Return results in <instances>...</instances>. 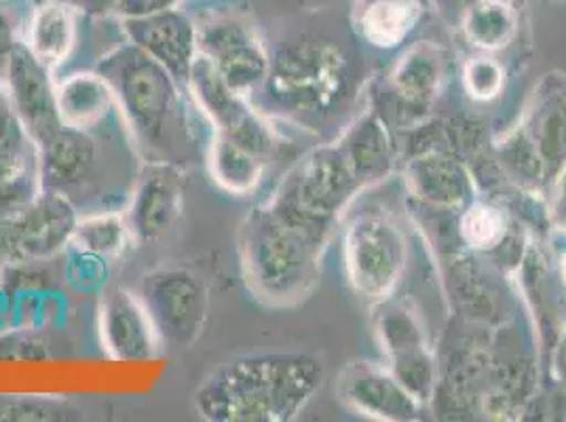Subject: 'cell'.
Returning a JSON list of instances; mask_svg holds the SVG:
<instances>
[{
	"label": "cell",
	"mask_w": 566,
	"mask_h": 422,
	"mask_svg": "<svg viewBox=\"0 0 566 422\" xmlns=\"http://www.w3.org/2000/svg\"><path fill=\"white\" fill-rule=\"evenodd\" d=\"M113 87L129 140L146 163L185 169L197 159V140L187 108L189 89L144 51L127 43L95 66Z\"/></svg>",
	"instance_id": "6da1fadb"
},
{
	"label": "cell",
	"mask_w": 566,
	"mask_h": 422,
	"mask_svg": "<svg viewBox=\"0 0 566 422\" xmlns=\"http://www.w3.org/2000/svg\"><path fill=\"white\" fill-rule=\"evenodd\" d=\"M319 382L303 355H254L218 368L195 393V410L210 422H280L298 414Z\"/></svg>",
	"instance_id": "7a4b0ae2"
},
{
	"label": "cell",
	"mask_w": 566,
	"mask_h": 422,
	"mask_svg": "<svg viewBox=\"0 0 566 422\" xmlns=\"http://www.w3.org/2000/svg\"><path fill=\"white\" fill-rule=\"evenodd\" d=\"M245 282L266 303L298 296L311 268V235L269 208L254 210L239 235Z\"/></svg>",
	"instance_id": "3957f363"
},
{
	"label": "cell",
	"mask_w": 566,
	"mask_h": 422,
	"mask_svg": "<svg viewBox=\"0 0 566 422\" xmlns=\"http://www.w3.org/2000/svg\"><path fill=\"white\" fill-rule=\"evenodd\" d=\"M142 303L164 347L189 349L208 321V287L203 279L182 266L157 268L140 282Z\"/></svg>",
	"instance_id": "277c9868"
},
{
	"label": "cell",
	"mask_w": 566,
	"mask_h": 422,
	"mask_svg": "<svg viewBox=\"0 0 566 422\" xmlns=\"http://www.w3.org/2000/svg\"><path fill=\"white\" fill-rule=\"evenodd\" d=\"M95 131L62 125L49 140L39 144L43 190L71 199L81 215L85 201L97 194L106 173V150Z\"/></svg>",
	"instance_id": "5b68a950"
},
{
	"label": "cell",
	"mask_w": 566,
	"mask_h": 422,
	"mask_svg": "<svg viewBox=\"0 0 566 422\" xmlns=\"http://www.w3.org/2000/svg\"><path fill=\"white\" fill-rule=\"evenodd\" d=\"M78 218L71 199L43 190L22 215L0 224V264L53 259L71 245Z\"/></svg>",
	"instance_id": "8992f818"
},
{
	"label": "cell",
	"mask_w": 566,
	"mask_h": 422,
	"mask_svg": "<svg viewBox=\"0 0 566 422\" xmlns=\"http://www.w3.org/2000/svg\"><path fill=\"white\" fill-rule=\"evenodd\" d=\"M185 210V180L176 165L146 163L142 167L127 208L125 222L136 245H148L166 236Z\"/></svg>",
	"instance_id": "52a82bcc"
},
{
	"label": "cell",
	"mask_w": 566,
	"mask_h": 422,
	"mask_svg": "<svg viewBox=\"0 0 566 422\" xmlns=\"http://www.w3.org/2000/svg\"><path fill=\"white\" fill-rule=\"evenodd\" d=\"M51 72L25 45L9 55L0 72L2 89L36 146L49 140L64 125L57 113L55 81Z\"/></svg>",
	"instance_id": "ba28073f"
},
{
	"label": "cell",
	"mask_w": 566,
	"mask_h": 422,
	"mask_svg": "<svg viewBox=\"0 0 566 422\" xmlns=\"http://www.w3.org/2000/svg\"><path fill=\"white\" fill-rule=\"evenodd\" d=\"M197 45L224 83L243 97L252 94L269 74V60L259 39L237 20H213L197 25Z\"/></svg>",
	"instance_id": "9c48e42d"
},
{
	"label": "cell",
	"mask_w": 566,
	"mask_h": 422,
	"mask_svg": "<svg viewBox=\"0 0 566 422\" xmlns=\"http://www.w3.org/2000/svg\"><path fill=\"white\" fill-rule=\"evenodd\" d=\"M97 331L104 351L120 363L148 361L164 349L140 294L123 287L104 294L97 313Z\"/></svg>",
	"instance_id": "30bf717a"
},
{
	"label": "cell",
	"mask_w": 566,
	"mask_h": 422,
	"mask_svg": "<svg viewBox=\"0 0 566 422\" xmlns=\"http://www.w3.org/2000/svg\"><path fill=\"white\" fill-rule=\"evenodd\" d=\"M125 32L132 45L161 64L178 83L187 87L192 64L199 55L197 24L189 15L167 9L148 18L125 20Z\"/></svg>",
	"instance_id": "8fae6325"
},
{
	"label": "cell",
	"mask_w": 566,
	"mask_h": 422,
	"mask_svg": "<svg viewBox=\"0 0 566 422\" xmlns=\"http://www.w3.org/2000/svg\"><path fill=\"white\" fill-rule=\"evenodd\" d=\"M57 113L74 129H99L117 115V97L99 72H72L55 83Z\"/></svg>",
	"instance_id": "7c38bea8"
},
{
	"label": "cell",
	"mask_w": 566,
	"mask_h": 422,
	"mask_svg": "<svg viewBox=\"0 0 566 422\" xmlns=\"http://www.w3.org/2000/svg\"><path fill=\"white\" fill-rule=\"evenodd\" d=\"M74 11L76 9H72L64 0H49L32 11L25 48L51 71L62 66L76 45Z\"/></svg>",
	"instance_id": "4fadbf2b"
},
{
	"label": "cell",
	"mask_w": 566,
	"mask_h": 422,
	"mask_svg": "<svg viewBox=\"0 0 566 422\" xmlns=\"http://www.w3.org/2000/svg\"><path fill=\"white\" fill-rule=\"evenodd\" d=\"M206 163L213 182L231 194H245L259 184L264 159L224 134L212 131Z\"/></svg>",
	"instance_id": "5bb4252c"
},
{
	"label": "cell",
	"mask_w": 566,
	"mask_h": 422,
	"mask_svg": "<svg viewBox=\"0 0 566 422\" xmlns=\"http://www.w3.org/2000/svg\"><path fill=\"white\" fill-rule=\"evenodd\" d=\"M134 243L123 211H95L78 218L72 250L97 260H117Z\"/></svg>",
	"instance_id": "9a60e30c"
},
{
	"label": "cell",
	"mask_w": 566,
	"mask_h": 422,
	"mask_svg": "<svg viewBox=\"0 0 566 422\" xmlns=\"http://www.w3.org/2000/svg\"><path fill=\"white\" fill-rule=\"evenodd\" d=\"M39 167V146L0 89V184Z\"/></svg>",
	"instance_id": "2e32d148"
},
{
	"label": "cell",
	"mask_w": 566,
	"mask_h": 422,
	"mask_svg": "<svg viewBox=\"0 0 566 422\" xmlns=\"http://www.w3.org/2000/svg\"><path fill=\"white\" fill-rule=\"evenodd\" d=\"M43 192L41 167H34L22 176L0 184V224H7L22 215Z\"/></svg>",
	"instance_id": "e0dca14e"
},
{
	"label": "cell",
	"mask_w": 566,
	"mask_h": 422,
	"mask_svg": "<svg viewBox=\"0 0 566 422\" xmlns=\"http://www.w3.org/2000/svg\"><path fill=\"white\" fill-rule=\"evenodd\" d=\"M32 11L24 0H0V72L9 55L25 45Z\"/></svg>",
	"instance_id": "ac0fdd59"
},
{
	"label": "cell",
	"mask_w": 566,
	"mask_h": 422,
	"mask_svg": "<svg viewBox=\"0 0 566 422\" xmlns=\"http://www.w3.org/2000/svg\"><path fill=\"white\" fill-rule=\"evenodd\" d=\"M64 410L57 408L55 403H41L36 399H20L15 403H7L0 410V419L9 421H53L62 419Z\"/></svg>",
	"instance_id": "d6986e66"
},
{
	"label": "cell",
	"mask_w": 566,
	"mask_h": 422,
	"mask_svg": "<svg viewBox=\"0 0 566 422\" xmlns=\"http://www.w3.org/2000/svg\"><path fill=\"white\" fill-rule=\"evenodd\" d=\"M176 2L178 0H117L115 13H118L123 20H138V18H148L167 9H174Z\"/></svg>",
	"instance_id": "ffe728a7"
},
{
	"label": "cell",
	"mask_w": 566,
	"mask_h": 422,
	"mask_svg": "<svg viewBox=\"0 0 566 422\" xmlns=\"http://www.w3.org/2000/svg\"><path fill=\"white\" fill-rule=\"evenodd\" d=\"M64 2H69L72 9H81V11H87V13L102 15L106 11H115L117 0H64Z\"/></svg>",
	"instance_id": "44dd1931"
},
{
	"label": "cell",
	"mask_w": 566,
	"mask_h": 422,
	"mask_svg": "<svg viewBox=\"0 0 566 422\" xmlns=\"http://www.w3.org/2000/svg\"><path fill=\"white\" fill-rule=\"evenodd\" d=\"M0 89H2V78H0Z\"/></svg>",
	"instance_id": "7402d4cb"
}]
</instances>
